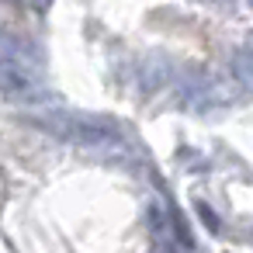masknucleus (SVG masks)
<instances>
[{"label": "nucleus", "instance_id": "f257e3e1", "mask_svg": "<svg viewBox=\"0 0 253 253\" xmlns=\"http://www.w3.org/2000/svg\"><path fill=\"white\" fill-rule=\"evenodd\" d=\"M39 77H42V56L18 35L4 32V39H0V90H4V97L11 101L28 97L39 87Z\"/></svg>", "mask_w": 253, "mask_h": 253}, {"label": "nucleus", "instance_id": "f03ea898", "mask_svg": "<svg viewBox=\"0 0 253 253\" xmlns=\"http://www.w3.org/2000/svg\"><path fill=\"white\" fill-rule=\"evenodd\" d=\"M42 125L77 146H115L118 142V128L108 118L97 115H77V111H45Z\"/></svg>", "mask_w": 253, "mask_h": 253}, {"label": "nucleus", "instance_id": "7ed1b4c3", "mask_svg": "<svg viewBox=\"0 0 253 253\" xmlns=\"http://www.w3.org/2000/svg\"><path fill=\"white\" fill-rule=\"evenodd\" d=\"M232 70H236V80L239 84H246V87H253V56L243 49L239 56H236V63H232Z\"/></svg>", "mask_w": 253, "mask_h": 253}, {"label": "nucleus", "instance_id": "20e7f679", "mask_svg": "<svg viewBox=\"0 0 253 253\" xmlns=\"http://www.w3.org/2000/svg\"><path fill=\"white\" fill-rule=\"evenodd\" d=\"M243 49H246V52L253 56V32H250V39H246V45H243Z\"/></svg>", "mask_w": 253, "mask_h": 253}]
</instances>
